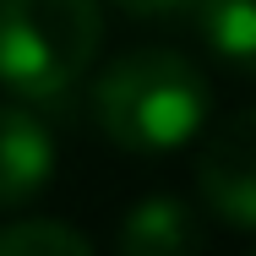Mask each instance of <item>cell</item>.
Listing matches in <instances>:
<instances>
[{"label": "cell", "mask_w": 256, "mask_h": 256, "mask_svg": "<svg viewBox=\"0 0 256 256\" xmlns=\"http://www.w3.org/2000/svg\"><path fill=\"white\" fill-rule=\"evenodd\" d=\"M93 114L109 142H120L131 153H169L196 136L207 114V88L186 54L131 50L98 76Z\"/></svg>", "instance_id": "6da1fadb"}, {"label": "cell", "mask_w": 256, "mask_h": 256, "mask_svg": "<svg viewBox=\"0 0 256 256\" xmlns=\"http://www.w3.org/2000/svg\"><path fill=\"white\" fill-rule=\"evenodd\" d=\"M104 0H0V88L60 98L98 54Z\"/></svg>", "instance_id": "7a4b0ae2"}, {"label": "cell", "mask_w": 256, "mask_h": 256, "mask_svg": "<svg viewBox=\"0 0 256 256\" xmlns=\"http://www.w3.org/2000/svg\"><path fill=\"white\" fill-rule=\"evenodd\" d=\"M196 191L229 229L256 234V109L229 114L196 153Z\"/></svg>", "instance_id": "3957f363"}, {"label": "cell", "mask_w": 256, "mask_h": 256, "mask_svg": "<svg viewBox=\"0 0 256 256\" xmlns=\"http://www.w3.org/2000/svg\"><path fill=\"white\" fill-rule=\"evenodd\" d=\"M54 174V142L50 131L16 109V104H0V212L11 207H28Z\"/></svg>", "instance_id": "277c9868"}, {"label": "cell", "mask_w": 256, "mask_h": 256, "mask_svg": "<svg viewBox=\"0 0 256 256\" xmlns=\"http://www.w3.org/2000/svg\"><path fill=\"white\" fill-rule=\"evenodd\" d=\"M202 240H207V229L196 224V212L180 196H148L120 224V251L126 256H186Z\"/></svg>", "instance_id": "5b68a950"}, {"label": "cell", "mask_w": 256, "mask_h": 256, "mask_svg": "<svg viewBox=\"0 0 256 256\" xmlns=\"http://www.w3.org/2000/svg\"><path fill=\"white\" fill-rule=\"evenodd\" d=\"M218 60L256 71V0H196L186 11Z\"/></svg>", "instance_id": "8992f818"}, {"label": "cell", "mask_w": 256, "mask_h": 256, "mask_svg": "<svg viewBox=\"0 0 256 256\" xmlns=\"http://www.w3.org/2000/svg\"><path fill=\"white\" fill-rule=\"evenodd\" d=\"M93 240L54 218H22L0 229V256H88Z\"/></svg>", "instance_id": "52a82bcc"}, {"label": "cell", "mask_w": 256, "mask_h": 256, "mask_svg": "<svg viewBox=\"0 0 256 256\" xmlns=\"http://www.w3.org/2000/svg\"><path fill=\"white\" fill-rule=\"evenodd\" d=\"M120 11H131V16H186L196 0H114Z\"/></svg>", "instance_id": "ba28073f"}]
</instances>
